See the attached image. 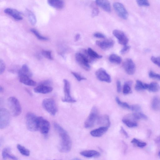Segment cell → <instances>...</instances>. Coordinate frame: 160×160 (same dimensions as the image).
<instances>
[{
  "label": "cell",
  "mask_w": 160,
  "mask_h": 160,
  "mask_svg": "<svg viewBox=\"0 0 160 160\" xmlns=\"http://www.w3.org/2000/svg\"><path fill=\"white\" fill-rule=\"evenodd\" d=\"M54 128L61 139L59 150L62 153H67L71 149L72 145L71 139L66 131L58 123H55Z\"/></svg>",
  "instance_id": "obj_1"
},
{
  "label": "cell",
  "mask_w": 160,
  "mask_h": 160,
  "mask_svg": "<svg viewBox=\"0 0 160 160\" xmlns=\"http://www.w3.org/2000/svg\"><path fill=\"white\" fill-rule=\"evenodd\" d=\"M26 126L27 128L31 132L39 130V117L32 113H28L26 116Z\"/></svg>",
  "instance_id": "obj_2"
},
{
  "label": "cell",
  "mask_w": 160,
  "mask_h": 160,
  "mask_svg": "<svg viewBox=\"0 0 160 160\" xmlns=\"http://www.w3.org/2000/svg\"><path fill=\"white\" fill-rule=\"evenodd\" d=\"M8 103L11 114L14 117H17L21 114V107L17 98L14 97H10L8 99Z\"/></svg>",
  "instance_id": "obj_3"
},
{
  "label": "cell",
  "mask_w": 160,
  "mask_h": 160,
  "mask_svg": "<svg viewBox=\"0 0 160 160\" xmlns=\"http://www.w3.org/2000/svg\"><path fill=\"white\" fill-rule=\"evenodd\" d=\"M99 117L98 110L97 107L94 106L85 122L84 126L86 128H90L93 127Z\"/></svg>",
  "instance_id": "obj_4"
},
{
  "label": "cell",
  "mask_w": 160,
  "mask_h": 160,
  "mask_svg": "<svg viewBox=\"0 0 160 160\" xmlns=\"http://www.w3.org/2000/svg\"><path fill=\"white\" fill-rule=\"evenodd\" d=\"M42 106L43 108L51 115L54 116L57 113V108L54 99L50 98L44 99Z\"/></svg>",
  "instance_id": "obj_5"
},
{
  "label": "cell",
  "mask_w": 160,
  "mask_h": 160,
  "mask_svg": "<svg viewBox=\"0 0 160 160\" xmlns=\"http://www.w3.org/2000/svg\"><path fill=\"white\" fill-rule=\"evenodd\" d=\"M10 119L9 111L4 108H2L0 111V128L4 129L8 126Z\"/></svg>",
  "instance_id": "obj_6"
},
{
  "label": "cell",
  "mask_w": 160,
  "mask_h": 160,
  "mask_svg": "<svg viewBox=\"0 0 160 160\" xmlns=\"http://www.w3.org/2000/svg\"><path fill=\"white\" fill-rule=\"evenodd\" d=\"M75 58L79 65L83 69L86 71L90 70L89 60L86 55L81 53H77L75 55Z\"/></svg>",
  "instance_id": "obj_7"
},
{
  "label": "cell",
  "mask_w": 160,
  "mask_h": 160,
  "mask_svg": "<svg viewBox=\"0 0 160 160\" xmlns=\"http://www.w3.org/2000/svg\"><path fill=\"white\" fill-rule=\"evenodd\" d=\"M64 83L63 90L65 97L62 99L63 102L74 103L77 101L72 98L70 94V85L69 82L66 79L63 80Z\"/></svg>",
  "instance_id": "obj_8"
},
{
  "label": "cell",
  "mask_w": 160,
  "mask_h": 160,
  "mask_svg": "<svg viewBox=\"0 0 160 160\" xmlns=\"http://www.w3.org/2000/svg\"><path fill=\"white\" fill-rule=\"evenodd\" d=\"M114 8L119 17L123 19H126L128 17V13L124 6L121 3L115 2L113 3Z\"/></svg>",
  "instance_id": "obj_9"
},
{
  "label": "cell",
  "mask_w": 160,
  "mask_h": 160,
  "mask_svg": "<svg viewBox=\"0 0 160 160\" xmlns=\"http://www.w3.org/2000/svg\"><path fill=\"white\" fill-rule=\"evenodd\" d=\"M39 130L43 134H46L50 130V125L49 122L42 117H39Z\"/></svg>",
  "instance_id": "obj_10"
},
{
  "label": "cell",
  "mask_w": 160,
  "mask_h": 160,
  "mask_svg": "<svg viewBox=\"0 0 160 160\" xmlns=\"http://www.w3.org/2000/svg\"><path fill=\"white\" fill-rule=\"evenodd\" d=\"M96 77L99 81L110 83L111 82L110 75L107 73L105 70L101 68L96 71Z\"/></svg>",
  "instance_id": "obj_11"
},
{
  "label": "cell",
  "mask_w": 160,
  "mask_h": 160,
  "mask_svg": "<svg viewBox=\"0 0 160 160\" xmlns=\"http://www.w3.org/2000/svg\"><path fill=\"white\" fill-rule=\"evenodd\" d=\"M113 34L117 39L119 43L120 44L126 46L129 41L128 38L126 34L122 31L115 30L113 31Z\"/></svg>",
  "instance_id": "obj_12"
},
{
  "label": "cell",
  "mask_w": 160,
  "mask_h": 160,
  "mask_svg": "<svg viewBox=\"0 0 160 160\" xmlns=\"http://www.w3.org/2000/svg\"><path fill=\"white\" fill-rule=\"evenodd\" d=\"M123 66L126 73L129 75L133 74L135 71V66L132 60L126 59L123 62Z\"/></svg>",
  "instance_id": "obj_13"
},
{
  "label": "cell",
  "mask_w": 160,
  "mask_h": 160,
  "mask_svg": "<svg viewBox=\"0 0 160 160\" xmlns=\"http://www.w3.org/2000/svg\"><path fill=\"white\" fill-rule=\"evenodd\" d=\"M96 44L101 49L103 50H107L112 47L114 43L113 40L109 39L103 41H97L96 42Z\"/></svg>",
  "instance_id": "obj_14"
},
{
  "label": "cell",
  "mask_w": 160,
  "mask_h": 160,
  "mask_svg": "<svg viewBox=\"0 0 160 160\" xmlns=\"http://www.w3.org/2000/svg\"><path fill=\"white\" fill-rule=\"evenodd\" d=\"M4 12L17 21L23 19L22 14L17 10L8 8L4 10Z\"/></svg>",
  "instance_id": "obj_15"
},
{
  "label": "cell",
  "mask_w": 160,
  "mask_h": 160,
  "mask_svg": "<svg viewBox=\"0 0 160 160\" xmlns=\"http://www.w3.org/2000/svg\"><path fill=\"white\" fill-rule=\"evenodd\" d=\"M124 123L129 128L137 127L138 124L136 120L133 117L132 114H130L124 118L122 120Z\"/></svg>",
  "instance_id": "obj_16"
},
{
  "label": "cell",
  "mask_w": 160,
  "mask_h": 160,
  "mask_svg": "<svg viewBox=\"0 0 160 160\" xmlns=\"http://www.w3.org/2000/svg\"><path fill=\"white\" fill-rule=\"evenodd\" d=\"M53 88L44 85H39L34 89L35 93L39 94H47L52 91Z\"/></svg>",
  "instance_id": "obj_17"
},
{
  "label": "cell",
  "mask_w": 160,
  "mask_h": 160,
  "mask_svg": "<svg viewBox=\"0 0 160 160\" xmlns=\"http://www.w3.org/2000/svg\"><path fill=\"white\" fill-rule=\"evenodd\" d=\"M98 124L101 127H109L110 126V122L109 116L107 115L99 116L97 121Z\"/></svg>",
  "instance_id": "obj_18"
},
{
  "label": "cell",
  "mask_w": 160,
  "mask_h": 160,
  "mask_svg": "<svg viewBox=\"0 0 160 160\" xmlns=\"http://www.w3.org/2000/svg\"><path fill=\"white\" fill-rule=\"evenodd\" d=\"M109 127H101L99 128L94 130L90 132V134L94 137H101L108 130Z\"/></svg>",
  "instance_id": "obj_19"
},
{
  "label": "cell",
  "mask_w": 160,
  "mask_h": 160,
  "mask_svg": "<svg viewBox=\"0 0 160 160\" xmlns=\"http://www.w3.org/2000/svg\"><path fill=\"white\" fill-rule=\"evenodd\" d=\"M96 3L103 10L110 13L111 11V7L110 2L106 0H98L95 1Z\"/></svg>",
  "instance_id": "obj_20"
},
{
  "label": "cell",
  "mask_w": 160,
  "mask_h": 160,
  "mask_svg": "<svg viewBox=\"0 0 160 160\" xmlns=\"http://www.w3.org/2000/svg\"><path fill=\"white\" fill-rule=\"evenodd\" d=\"M80 154L83 157L88 158L99 157L101 154L97 151L94 150H87L82 151Z\"/></svg>",
  "instance_id": "obj_21"
},
{
  "label": "cell",
  "mask_w": 160,
  "mask_h": 160,
  "mask_svg": "<svg viewBox=\"0 0 160 160\" xmlns=\"http://www.w3.org/2000/svg\"><path fill=\"white\" fill-rule=\"evenodd\" d=\"M18 74L19 77L26 76L30 78H31L32 75L29 67L26 64L23 65L21 68L19 70Z\"/></svg>",
  "instance_id": "obj_22"
},
{
  "label": "cell",
  "mask_w": 160,
  "mask_h": 160,
  "mask_svg": "<svg viewBox=\"0 0 160 160\" xmlns=\"http://www.w3.org/2000/svg\"><path fill=\"white\" fill-rule=\"evenodd\" d=\"M19 78L20 82L24 85L31 86H37V83L31 79V78L25 76H20Z\"/></svg>",
  "instance_id": "obj_23"
},
{
  "label": "cell",
  "mask_w": 160,
  "mask_h": 160,
  "mask_svg": "<svg viewBox=\"0 0 160 160\" xmlns=\"http://www.w3.org/2000/svg\"><path fill=\"white\" fill-rule=\"evenodd\" d=\"M48 2L50 6L58 10L62 9L65 6V3L62 1L49 0Z\"/></svg>",
  "instance_id": "obj_24"
},
{
  "label": "cell",
  "mask_w": 160,
  "mask_h": 160,
  "mask_svg": "<svg viewBox=\"0 0 160 160\" xmlns=\"http://www.w3.org/2000/svg\"><path fill=\"white\" fill-rule=\"evenodd\" d=\"M2 157L3 159L7 158L13 160H17V158L15 156L11 154V150L10 148L7 147L4 149L2 152Z\"/></svg>",
  "instance_id": "obj_25"
},
{
  "label": "cell",
  "mask_w": 160,
  "mask_h": 160,
  "mask_svg": "<svg viewBox=\"0 0 160 160\" xmlns=\"http://www.w3.org/2000/svg\"><path fill=\"white\" fill-rule=\"evenodd\" d=\"M146 89L150 91L156 92L160 90V86L159 84L156 82H152L150 84L145 83Z\"/></svg>",
  "instance_id": "obj_26"
},
{
  "label": "cell",
  "mask_w": 160,
  "mask_h": 160,
  "mask_svg": "<svg viewBox=\"0 0 160 160\" xmlns=\"http://www.w3.org/2000/svg\"><path fill=\"white\" fill-rule=\"evenodd\" d=\"M109 61L111 63L118 65L121 63L122 59L118 55L115 54H112L110 56Z\"/></svg>",
  "instance_id": "obj_27"
},
{
  "label": "cell",
  "mask_w": 160,
  "mask_h": 160,
  "mask_svg": "<svg viewBox=\"0 0 160 160\" xmlns=\"http://www.w3.org/2000/svg\"><path fill=\"white\" fill-rule=\"evenodd\" d=\"M27 14L29 21L32 25H35L37 23V19L35 14L31 11L27 9L26 10Z\"/></svg>",
  "instance_id": "obj_28"
},
{
  "label": "cell",
  "mask_w": 160,
  "mask_h": 160,
  "mask_svg": "<svg viewBox=\"0 0 160 160\" xmlns=\"http://www.w3.org/2000/svg\"><path fill=\"white\" fill-rule=\"evenodd\" d=\"M87 53L90 57L93 59H100L102 58V56L101 55L98 54L90 48L88 49L87 50Z\"/></svg>",
  "instance_id": "obj_29"
},
{
  "label": "cell",
  "mask_w": 160,
  "mask_h": 160,
  "mask_svg": "<svg viewBox=\"0 0 160 160\" xmlns=\"http://www.w3.org/2000/svg\"><path fill=\"white\" fill-rule=\"evenodd\" d=\"M17 147L19 152L22 155L26 156V157H28L30 155V152L29 150L26 148L25 147L21 145L18 144Z\"/></svg>",
  "instance_id": "obj_30"
},
{
  "label": "cell",
  "mask_w": 160,
  "mask_h": 160,
  "mask_svg": "<svg viewBox=\"0 0 160 160\" xmlns=\"http://www.w3.org/2000/svg\"><path fill=\"white\" fill-rule=\"evenodd\" d=\"M132 82L131 81L126 82L123 86V94H127L131 92V86Z\"/></svg>",
  "instance_id": "obj_31"
},
{
  "label": "cell",
  "mask_w": 160,
  "mask_h": 160,
  "mask_svg": "<svg viewBox=\"0 0 160 160\" xmlns=\"http://www.w3.org/2000/svg\"><path fill=\"white\" fill-rule=\"evenodd\" d=\"M135 89L137 91H141L146 90L145 86V83H143L139 80H137L136 81V83L135 86Z\"/></svg>",
  "instance_id": "obj_32"
},
{
  "label": "cell",
  "mask_w": 160,
  "mask_h": 160,
  "mask_svg": "<svg viewBox=\"0 0 160 160\" xmlns=\"http://www.w3.org/2000/svg\"><path fill=\"white\" fill-rule=\"evenodd\" d=\"M152 108L155 110H157L159 109L160 103L158 98L157 97H155L153 99L151 104Z\"/></svg>",
  "instance_id": "obj_33"
},
{
  "label": "cell",
  "mask_w": 160,
  "mask_h": 160,
  "mask_svg": "<svg viewBox=\"0 0 160 160\" xmlns=\"http://www.w3.org/2000/svg\"><path fill=\"white\" fill-rule=\"evenodd\" d=\"M132 114L134 118L136 120L143 119L146 120L148 119L147 116L145 114L141 112H134Z\"/></svg>",
  "instance_id": "obj_34"
},
{
  "label": "cell",
  "mask_w": 160,
  "mask_h": 160,
  "mask_svg": "<svg viewBox=\"0 0 160 160\" xmlns=\"http://www.w3.org/2000/svg\"><path fill=\"white\" fill-rule=\"evenodd\" d=\"M30 31L32 33L39 39L41 41H47L49 38L46 37H43L40 34L39 32L37 30L34 29H32Z\"/></svg>",
  "instance_id": "obj_35"
},
{
  "label": "cell",
  "mask_w": 160,
  "mask_h": 160,
  "mask_svg": "<svg viewBox=\"0 0 160 160\" xmlns=\"http://www.w3.org/2000/svg\"><path fill=\"white\" fill-rule=\"evenodd\" d=\"M115 100L118 104L120 106L123 108L130 109V106L127 103L121 101L117 97L116 98Z\"/></svg>",
  "instance_id": "obj_36"
},
{
  "label": "cell",
  "mask_w": 160,
  "mask_h": 160,
  "mask_svg": "<svg viewBox=\"0 0 160 160\" xmlns=\"http://www.w3.org/2000/svg\"><path fill=\"white\" fill-rule=\"evenodd\" d=\"M41 53L43 57L47 59L51 60H53L52 52L50 51L43 50H42Z\"/></svg>",
  "instance_id": "obj_37"
},
{
  "label": "cell",
  "mask_w": 160,
  "mask_h": 160,
  "mask_svg": "<svg viewBox=\"0 0 160 160\" xmlns=\"http://www.w3.org/2000/svg\"><path fill=\"white\" fill-rule=\"evenodd\" d=\"M131 143L134 144H135L137 145V146L139 147H143L146 146L147 143L146 142L140 141L139 140L134 138L131 141Z\"/></svg>",
  "instance_id": "obj_38"
},
{
  "label": "cell",
  "mask_w": 160,
  "mask_h": 160,
  "mask_svg": "<svg viewBox=\"0 0 160 160\" xmlns=\"http://www.w3.org/2000/svg\"><path fill=\"white\" fill-rule=\"evenodd\" d=\"M137 2L138 5L139 6H150L149 2L146 0H138Z\"/></svg>",
  "instance_id": "obj_39"
},
{
  "label": "cell",
  "mask_w": 160,
  "mask_h": 160,
  "mask_svg": "<svg viewBox=\"0 0 160 160\" xmlns=\"http://www.w3.org/2000/svg\"><path fill=\"white\" fill-rule=\"evenodd\" d=\"M131 111L134 112H139L141 110V106L138 105H134L130 106V109Z\"/></svg>",
  "instance_id": "obj_40"
},
{
  "label": "cell",
  "mask_w": 160,
  "mask_h": 160,
  "mask_svg": "<svg viewBox=\"0 0 160 160\" xmlns=\"http://www.w3.org/2000/svg\"><path fill=\"white\" fill-rule=\"evenodd\" d=\"M149 77L151 78L160 81V74L156 73L153 71H150L149 74Z\"/></svg>",
  "instance_id": "obj_41"
},
{
  "label": "cell",
  "mask_w": 160,
  "mask_h": 160,
  "mask_svg": "<svg viewBox=\"0 0 160 160\" xmlns=\"http://www.w3.org/2000/svg\"><path fill=\"white\" fill-rule=\"evenodd\" d=\"M151 61L155 64L160 67V57H152L151 58Z\"/></svg>",
  "instance_id": "obj_42"
},
{
  "label": "cell",
  "mask_w": 160,
  "mask_h": 160,
  "mask_svg": "<svg viewBox=\"0 0 160 160\" xmlns=\"http://www.w3.org/2000/svg\"><path fill=\"white\" fill-rule=\"evenodd\" d=\"M71 73L79 81H81L82 80L86 79V78L83 77L81 75L75 72H72Z\"/></svg>",
  "instance_id": "obj_43"
},
{
  "label": "cell",
  "mask_w": 160,
  "mask_h": 160,
  "mask_svg": "<svg viewBox=\"0 0 160 160\" xmlns=\"http://www.w3.org/2000/svg\"><path fill=\"white\" fill-rule=\"evenodd\" d=\"M6 66L4 62L2 60H0V74H1L3 73L6 69Z\"/></svg>",
  "instance_id": "obj_44"
},
{
  "label": "cell",
  "mask_w": 160,
  "mask_h": 160,
  "mask_svg": "<svg viewBox=\"0 0 160 160\" xmlns=\"http://www.w3.org/2000/svg\"><path fill=\"white\" fill-rule=\"evenodd\" d=\"M130 49V47L126 45L123 47L120 51V53L121 54H124L128 51Z\"/></svg>",
  "instance_id": "obj_45"
},
{
  "label": "cell",
  "mask_w": 160,
  "mask_h": 160,
  "mask_svg": "<svg viewBox=\"0 0 160 160\" xmlns=\"http://www.w3.org/2000/svg\"><path fill=\"white\" fill-rule=\"evenodd\" d=\"M94 37L97 38L105 39L106 37L105 35L99 32H96L94 34Z\"/></svg>",
  "instance_id": "obj_46"
},
{
  "label": "cell",
  "mask_w": 160,
  "mask_h": 160,
  "mask_svg": "<svg viewBox=\"0 0 160 160\" xmlns=\"http://www.w3.org/2000/svg\"><path fill=\"white\" fill-rule=\"evenodd\" d=\"M117 91L118 93L121 92V82L119 81H117Z\"/></svg>",
  "instance_id": "obj_47"
},
{
  "label": "cell",
  "mask_w": 160,
  "mask_h": 160,
  "mask_svg": "<svg viewBox=\"0 0 160 160\" xmlns=\"http://www.w3.org/2000/svg\"><path fill=\"white\" fill-rule=\"evenodd\" d=\"M99 13V11L98 9L97 8H94L93 10L92 13V15L93 17H96V16L98 15Z\"/></svg>",
  "instance_id": "obj_48"
},
{
  "label": "cell",
  "mask_w": 160,
  "mask_h": 160,
  "mask_svg": "<svg viewBox=\"0 0 160 160\" xmlns=\"http://www.w3.org/2000/svg\"><path fill=\"white\" fill-rule=\"evenodd\" d=\"M121 133L124 135L126 138H128L129 137L128 134L126 131L123 127H121Z\"/></svg>",
  "instance_id": "obj_49"
},
{
  "label": "cell",
  "mask_w": 160,
  "mask_h": 160,
  "mask_svg": "<svg viewBox=\"0 0 160 160\" xmlns=\"http://www.w3.org/2000/svg\"><path fill=\"white\" fill-rule=\"evenodd\" d=\"M155 142L158 146L160 147V135L155 139Z\"/></svg>",
  "instance_id": "obj_50"
},
{
  "label": "cell",
  "mask_w": 160,
  "mask_h": 160,
  "mask_svg": "<svg viewBox=\"0 0 160 160\" xmlns=\"http://www.w3.org/2000/svg\"><path fill=\"white\" fill-rule=\"evenodd\" d=\"M81 35L79 34H76L75 37V40L76 41H78L81 38Z\"/></svg>",
  "instance_id": "obj_51"
},
{
  "label": "cell",
  "mask_w": 160,
  "mask_h": 160,
  "mask_svg": "<svg viewBox=\"0 0 160 160\" xmlns=\"http://www.w3.org/2000/svg\"><path fill=\"white\" fill-rule=\"evenodd\" d=\"M3 88L1 86V88H0V91H1V92H3Z\"/></svg>",
  "instance_id": "obj_52"
},
{
  "label": "cell",
  "mask_w": 160,
  "mask_h": 160,
  "mask_svg": "<svg viewBox=\"0 0 160 160\" xmlns=\"http://www.w3.org/2000/svg\"><path fill=\"white\" fill-rule=\"evenodd\" d=\"M81 160L78 158H74V159H72V160Z\"/></svg>",
  "instance_id": "obj_53"
},
{
  "label": "cell",
  "mask_w": 160,
  "mask_h": 160,
  "mask_svg": "<svg viewBox=\"0 0 160 160\" xmlns=\"http://www.w3.org/2000/svg\"><path fill=\"white\" fill-rule=\"evenodd\" d=\"M158 155L159 156V157L160 158V150L159 152Z\"/></svg>",
  "instance_id": "obj_54"
},
{
  "label": "cell",
  "mask_w": 160,
  "mask_h": 160,
  "mask_svg": "<svg viewBox=\"0 0 160 160\" xmlns=\"http://www.w3.org/2000/svg\"></svg>",
  "instance_id": "obj_55"
}]
</instances>
